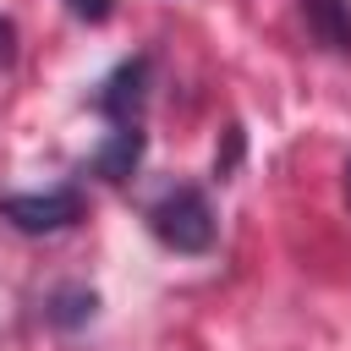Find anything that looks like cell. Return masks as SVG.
I'll return each mask as SVG.
<instances>
[{
  "mask_svg": "<svg viewBox=\"0 0 351 351\" xmlns=\"http://www.w3.org/2000/svg\"><path fill=\"white\" fill-rule=\"evenodd\" d=\"M148 230L170 252H208L214 247V208H208V197L197 186H170L148 208Z\"/></svg>",
  "mask_w": 351,
  "mask_h": 351,
  "instance_id": "1",
  "label": "cell"
},
{
  "mask_svg": "<svg viewBox=\"0 0 351 351\" xmlns=\"http://www.w3.org/2000/svg\"><path fill=\"white\" fill-rule=\"evenodd\" d=\"M0 219H11L22 236H55L82 219V192L77 186H49V192H0Z\"/></svg>",
  "mask_w": 351,
  "mask_h": 351,
  "instance_id": "2",
  "label": "cell"
},
{
  "mask_svg": "<svg viewBox=\"0 0 351 351\" xmlns=\"http://www.w3.org/2000/svg\"><path fill=\"white\" fill-rule=\"evenodd\" d=\"M148 77H154V60H148V55L121 60V66H115V71L99 82V93H93L99 115H110L115 126L137 121V115H143V99H148Z\"/></svg>",
  "mask_w": 351,
  "mask_h": 351,
  "instance_id": "3",
  "label": "cell"
},
{
  "mask_svg": "<svg viewBox=\"0 0 351 351\" xmlns=\"http://www.w3.org/2000/svg\"><path fill=\"white\" fill-rule=\"evenodd\" d=\"M143 148H148V137L137 132V121H126V126H115V132L93 148L88 170H93L99 181H126V176L143 165Z\"/></svg>",
  "mask_w": 351,
  "mask_h": 351,
  "instance_id": "4",
  "label": "cell"
},
{
  "mask_svg": "<svg viewBox=\"0 0 351 351\" xmlns=\"http://www.w3.org/2000/svg\"><path fill=\"white\" fill-rule=\"evenodd\" d=\"M302 22H307L313 44L351 55V0H302Z\"/></svg>",
  "mask_w": 351,
  "mask_h": 351,
  "instance_id": "5",
  "label": "cell"
},
{
  "mask_svg": "<svg viewBox=\"0 0 351 351\" xmlns=\"http://www.w3.org/2000/svg\"><path fill=\"white\" fill-rule=\"evenodd\" d=\"M93 307H99V296H93L88 285H60V291L49 296L44 318H49L55 329H77V324H88V318H93Z\"/></svg>",
  "mask_w": 351,
  "mask_h": 351,
  "instance_id": "6",
  "label": "cell"
},
{
  "mask_svg": "<svg viewBox=\"0 0 351 351\" xmlns=\"http://www.w3.org/2000/svg\"><path fill=\"white\" fill-rule=\"evenodd\" d=\"M66 11H71L77 22H110L115 0H66Z\"/></svg>",
  "mask_w": 351,
  "mask_h": 351,
  "instance_id": "7",
  "label": "cell"
},
{
  "mask_svg": "<svg viewBox=\"0 0 351 351\" xmlns=\"http://www.w3.org/2000/svg\"><path fill=\"white\" fill-rule=\"evenodd\" d=\"M11 55H16V27H11L5 16H0V66H5Z\"/></svg>",
  "mask_w": 351,
  "mask_h": 351,
  "instance_id": "8",
  "label": "cell"
},
{
  "mask_svg": "<svg viewBox=\"0 0 351 351\" xmlns=\"http://www.w3.org/2000/svg\"><path fill=\"white\" fill-rule=\"evenodd\" d=\"M346 203H351V159H346Z\"/></svg>",
  "mask_w": 351,
  "mask_h": 351,
  "instance_id": "9",
  "label": "cell"
}]
</instances>
